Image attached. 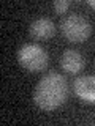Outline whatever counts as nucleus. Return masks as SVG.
<instances>
[{
    "instance_id": "nucleus-1",
    "label": "nucleus",
    "mask_w": 95,
    "mask_h": 126,
    "mask_svg": "<svg viewBox=\"0 0 95 126\" xmlns=\"http://www.w3.org/2000/svg\"><path fill=\"white\" fill-rule=\"evenodd\" d=\"M68 96V84L65 77L57 73H49L35 87L33 101L43 110H54L60 107Z\"/></svg>"
},
{
    "instance_id": "nucleus-2",
    "label": "nucleus",
    "mask_w": 95,
    "mask_h": 126,
    "mask_svg": "<svg viewBox=\"0 0 95 126\" xmlns=\"http://www.w3.org/2000/svg\"><path fill=\"white\" fill-rule=\"evenodd\" d=\"M62 33L68 41L71 43H82L90 36V24L86 17L79 14H70L68 17H65L60 24Z\"/></svg>"
},
{
    "instance_id": "nucleus-3",
    "label": "nucleus",
    "mask_w": 95,
    "mask_h": 126,
    "mask_svg": "<svg viewBox=\"0 0 95 126\" xmlns=\"http://www.w3.org/2000/svg\"><path fill=\"white\" fill-rule=\"evenodd\" d=\"M18 60L29 71H41L48 66V54L37 44H24L18 50Z\"/></svg>"
},
{
    "instance_id": "nucleus-4",
    "label": "nucleus",
    "mask_w": 95,
    "mask_h": 126,
    "mask_svg": "<svg viewBox=\"0 0 95 126\" xmlns=\"http://www.w3.org/2000/svg\"><path fill=\"white\" fill-rule=\"evenodd\" d=\"M73 88H74V93L82 101L95 104V77L92 76L78 77L73 84Z\"/></svg>"
},
{
    "instance_id": "nucleus-5",
    "label": "nucleus",
    "mask_w": 95,
    "mask_h": 126,
    "mask_svg": "<svg viewBox=\"0 0 95 126\" xmlns=\"http://www.w3.org/2000/svg\"><path fill=\"white\" fill-rule=\"evenodd\" d=\"M55 33V25L51 19L40 17L30 24V35L35 39H49Z\"/></svg>"
},
{
    "instance_id": "nucleus-6",
    "label": "nucleus",
    "mask_w": 95,
    "mask_h": 126,
    "mask_svg": "<svg viewBox=\"0 0 95 126\" xmlns=\"http://www.w3.org/2000/svg\"><path fill=\"white\" fill-rule=\"evenodd\" d=\"M60 65L62 68L67 71V73H71V74H76L79 73L82 68H84V58L82 55L76 52V50H65L62 54V58H60Z\"/></svg>"
},
{
    "instance_id": "nucleus-7",
    "label": "nucleus",
    "mask_w": 95,
    "mask_h": 126,
    "mask_svg": "<svg viewBox=\"0 0 95 126\" xmlns=\"http://www.w3.org/2000/svg\"><path fill=\"white\" fill-rule=\"evenodd\" d=\"M68 8H70L68 0H55L54 2V10H55V13H59V14H63Z\"/></svg>"
},
{
    "instance_id": "nucleus-8",
    "label": "nucleus",
    "mask_w": 95,
    "mask_h": 126,
    "mask_svg": "<svg viewBox=\"0 0 95 126\" xmlns=\"http://www.w3.org/2000/svg\"><path fill=\"white\" fill-rule=\"evenodd\" d=\"M87 3H89V5L92 6V8H95V0H89V2H87Z\"/></svg>"
}]
</instances>
